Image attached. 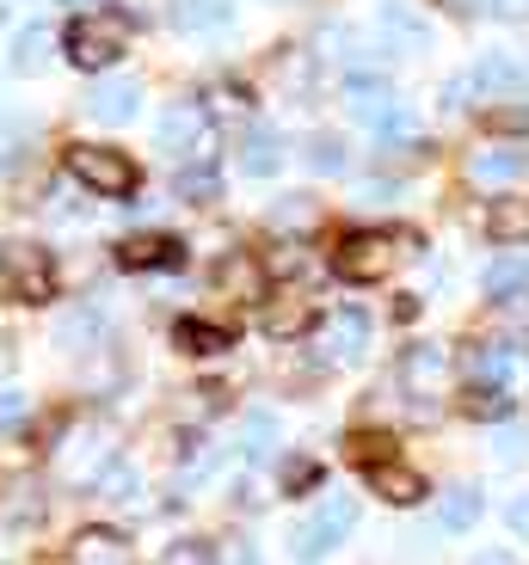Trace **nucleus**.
Listing matches in <instances>:
<instances>
[{"instance_id":"412c9836","label":"nucleus","mask_w":529,"mask_h":565,"mask_svg":"<svg viewBox=\"0 0 529 565\" xmlns=\"http://www.w3.org/2000/svg\"><path fill=\"white\" fill-rule=\"evenodd\" d=\"M172 339H179V351H191V356L229 351V332H222V326H210V320H179V326H172Z\"/></svg>"},{"instance_id":"f03ea898","label":"nucleus","mask_w":529,"mask_h":565,"mask_svg":"<svg viewBox=\"0 0 529 565\" xmlns=\"http://www.w3.org/2000/svg\"><path fill=\"white\" fill-rule=\"evenodd\" d=\"M0 289L13 301H50L56 296V265H50V253L43 246H31V241H13L7 253H0Z\"/></svg>"},{"instance_id":"5701e85b","label":"nucleus","mask_w":529,"mask_h":565,"mask_svg":"<svg viewBox=\"0 0 529 565\" xmlns=\"http://www.w3.org/2000/svg\"><path fill=\"white\" fill-rule=\"evenodd\" d=\"M345 461H358V467L394 461V437H388V430H358V437L345 443Z\"/></svg>"},{"instance_id":"6e6552de","label":"nucleus","mask_w":529,"mask_h":565,"mask_svg":"<svg viewBox=\"0 0 529 565\" xmlns=\"http://www.w3.org/2000/svg\"><path fill=\"white\" fill-rule=\"evenodd\" d=\"M437 382H444V351L437 344H406V356H401V387L413 399H431L437 394Z\"/></svg>"},{"instance_id":"a211bd4d","label":"nucleus","mask_w":529,"mask_h":565,"mask_svg":"<svg viewBox=\"0 0 529 565\" xmlns=\"http://www.w3.org/2000/svg\"><path fill=\"white\" fill-rule=\"evenodd\" d=\"M474 516H480V492H474V486H456V492H444V504H437V529H444V535H462V529H474Z\"/></svg>"},{"instance_id":"cd10ccee","label":"nucleus","mask_w":529,"mask_h":565,"mask_svg":"<svg viewBox=\"0 0 529 565\" xmlns=\"http://www.w3.org/2000/svg\"><path fill=\"white\" fill-rule=\"evenodd\" d=\"M215 191H222V179H215V172L203 167V160L179 172V198H186V203H203V198H215Z\"/></svg>"},{"instance_id":"c756f323","label":"nucleus","mask_w":529,"mask_h":565,"mask_svg":"<svg viewBox=\"0 0 529 565\" xmlns=\"http://www.w3.org/2000/svg\"><path fill=\"white\" fill-rule=\"evenodd\" d=\"M160 565H215V547L210 541H172V547L160 553Z\"/></svg>"},{"instance_id":"ddd939ff","label":"nucleus","mask_w":529,"mask_h":565,"mask_svg":"<svg viewBox=\"0 0 529 565\" xmlns=\"http://www.w3.org/2000/svg\"><path fill=\"white\" fill-rule=\"evenodd\" d=\"M74 565H129V541L117 529H81L74 535Z\"/></svg>"},{"instance_id":"b1692460","label":"nucleus","mask_w":529,"mask_h":565,"mask_svg":"<svg viewBox=\"0 0 529 565\" xmlns=\"http://www.w3.org/2000/svg\"><path fill=\"white\" fill-rule=\"evenodd\" d=\"M50 25H25L19 31V43H13V68H25V74H38L43 68V56H50Z\"/></svg>"},{"instance_id":"39448f33","label":"nucleus","mask_w":529,"mask_h":565,"mask_svg":"<svg viewBox=\"0 0 529 565\" xmlns=\"http://www.w3.org/2000/svg\"><path fill=\"white\" fill-rule=\"evenodd\" d=\"M388 265H394V241H388L382 227L345 234L339 253H332V270H339L345 282H375V277H388Z\"/></svg>"},{"instance_id":"393cba45","label":"nucleus","mask_w":529,"mask_h":565,"mask_svg":"<svg viewBox=\"0 0 529 565\" xmlns=\"http://www.w3.org/2000/svg\"><path fill=\"white\" fill-rule=\"evenodd\" d=\"M505 363H511V344H480V351H468V375L487 387L505 382Z\"/></svg>"},{"instance_id":"a878e982","label":"nucleus","mask_w":529,"mask_h":565,"mask_svg":"<svg viewBox=\"0 0 529 565\" xmlns=\"http://www.w3.org/2000/svg\"><path fill=\"white\" fill-rule=\"evenodd\" d=\"M241 437H246V455H253V461H265V455H272V443H277V418H272V412H246Z\"/></svg>"},{"instance_id":"72a5a7b5","label":"nucleus","mask_w":529,"mask_h":565,"mask_svg":"<svg viewBox=\"0 0 529 565\" xmlns=\"http://www.w3.org/2000/svg\"><path fill=\"white\" fill-rule=\"evenodd\" d=\"M315 480H320V467L308 461V455H296V461H284V486H296V492H301V486H315Z\"/></svg>"},{"instance_id":"473e14b6","label":"nucleus","mask_w":529,"mask_h":565,"mask_svg":"<svg viewBox=\"0 0 529 565\" xmlns=\"http://www.w3.org/2000/svg\"><path fill=\"white\" fill-rule=\"evenodd\" d=\"M308 160H315V172H339L345 167V141H332V136L308 141Z\"/></svg>"},{"instance_id":"c9c22d12","label":"nucleus","mask_w":529,"mask_h":565,"mask_svg":"<svg viewBox=\"0 0 529 565\" xmlns=\"http://www.w3.org/2000/svg\"><path fill=\"white\" fill-rule=\"evenodd\" d=\"M449 13H487V0H449Z\"/></svg>"},{"instance_id":"f8f14e48","label":"nucleus","mask_w":529,"mask_h":565,"mask_svg":"<svg viewBox=\"0 0 529 565\" xmlns=\"http://www.w3.org/2000/svg\"><path fill=\"white\" fill-rule=\"evenodd\" d=\"M363 473H370V486L388 498V504H419V498H425V480L401 461H375V467H363Z\"/></svg>"},{"instance_id":"f257e3e1","label":"nucleus","mask_w":529,"mask_h":565,"mask_svg":"<svg viewBox=\"0 0 529 565\" xmlns=\"http://www.w3.org/2000/svg\"><path fill=\"white\" fill-rule=\"evenodd\" d=\"M129 38H136V19L117 13V7H93V13H81L68 31H62L68 62H81V68H112V62L129 50Z\"/></svg>"},{"instance_id":"7ed1b4c3","label":"nucleus","mask_w":529,"mask_h":565,"mask_svg":"<svg viewBox=\"0 0 529 565\" xmlns=\"http://www.w3.org/2000/svg\"><path fill=\"white\" fill-rule=\"evenodd\" d=\"M68 172L93 191V198H129L136 179H142L129 154H117V148H93V141H86V148H68Z\"/></svg>"},{"instance_id":"1a4fd4ad","label":"nucleus","mask_w":529,"mask_h":565,"mask_svg":"<svg viewBox=\"0 0 529 565\" xmlns=\"http://www.w3.org/2000/svg\"><path fill=\"white\" fill-rule=\"evenodd\" d=\"M160 148H172V154H210L203 148V111L198 105H172L167 117H160Z\"/></svg>"},{"instance_id":"4be33fe9","label":"nucleus","mask_w":529,"mask_h":565,"mask_svg":"<svg viewBox=\"0 0 529 565\" xmlns=\"http://www.w3.org/2000/svg\"><path fill=\"white\" fill-rule=\"evenodd\" d=\"M468 86H480L487 99H493V93H505V99H517V86H523V74H517V62H480Z\"/></svg>"},{"instance_id":"dca6fc26","label":"nucleus","mask_w":529,"mask_h":565,"mask_svg":"<svg viewBox=\"0 0 529 565\" xmlns=\"http://www.w3.org/2000/svg\"><path fill=\"white\" fill-rule=\"evenodd\" d=\"M99 332H105V313L93 308V301H86V308H74V313H62V320H56V344H62V351H86V344L99 339Z\"/></svg>"},{"instance_id":"0eeeda50","label":"nucleus","mask_w":529,"mask_h":565,"mask_svg":"<svg viewBox=\"0 0 529 565\" xmlns=\"http://www.w3.org/2000/svg\"><path fill=\"white\" fill-rule=\"evenodd\" d=\"M86 111L99 117V124H129V117L142 111V86L136 81H99L86 93Z\"/></svg>"},{"instance_id":"aec40b11","label":"nucleus","mask_w":529,"mask_h":565,"mask_svg":"<svg viewBox=\"0 0 529 565\" xmlns=\"http://www.w3.org/2000/svg\"><path fill=\"white\" fill-rule=\"evenodd\" d=\"M480 289H487L493 301H517V296H523V258H517V253L493 258L487 277H480Z\"/></svg>"},{"instance_id":"f704fd0d","label":"nucleus","mask_w":529,"mask_h":565,"mask_svg":"<svg viewBox=\"0 0 529 565\" xmlns=\"http://www.w3.org/2000/svg\"><path fill=\"white\" fill-rule=\"evenodd\" d=\"M19 418H25V394L7 387V394H0V424H19Z\"/></svg>"},{"instance_id":"7c9ffc66","label":"nucleus","mask_w":529,"mask_h":565,"mask_svg":"<svg viewBox=\"0 0 529 565\" xmlns=\"http://www.w3.org/2000/svg\"><path fill=\"white\" fill-rule=\"evenodd\" d=\"M25 136H31L25 117H7V124H0V167H13V160L25 154Z\"/></svg>"},{"instance_id":"f3484780","label":"nucleus","mask_w":529,"mask_h":565,"mask_svg":"<svg viewBox=\"0 0 529 565\" xmlns=\"http://www.w3.org/2000/svg\"><path fill=\"white\" fill-rule=\"evenodd\" d=\"M327 344H332L339 356H363V344H370V313H358V308L332 313V326H327Z\"/></svg>"},{"instance_id":"2f4dec72","label":"nucleus","mask_w":529,"mask_h":565,"mask_svg":"<svg viewBox=\"0 0 529 565\" xmlns=\"http://www.w3.org/2000/svg\"><path fill=\"white\" fill-rule=\"evenodd\" d=\"M265 326H272L277 339H289V332H301V326H308V308H301V301H277V308L265 313Z\"/></svg>"},{"instance_id":"4c0bfd02","label":"nucleus","mask_w":529,"mask_h":565,"mask_svg":"<svg viewBox=\"0 0 529 565\" xmlns=\"http://www.w3.org/2000/svg\"><path fill=\"white\" fill-rule=\"evenodd\" d=\"M62 7H93V0H62Z\"/></svg>"},{"instance_id":"c85d7f7f","label":"nucleus","mask_w":529,"mask_h":565,"mask_svg":"<svg viewBox=\"0 0 529 565\" xmlns=\"http://www.w3.org/2000/svg\"><path fill=\"white\" fill-rule=\"evenodd\" d=\"M462 406H468V418H505V412H511V394H505V387H474Z\"/></svg>"},{"instance_id":"423d86ee","label":"nucleus","mask_w":529,"mask_h":565,"mask_svg":"<svg viewBox=\"0 0 529 565\" xmlns=\"http://www.w3.org/2000/svg\"><path fill=\"white\" fill-rule=\"evenodd\" d=\"M117 265H129V270H179L186 265V246L172 241V234H136V241L117 246Z\"/></svg>"},{"instance_id":"4468645a","label":"nucleus","mask_w":529,"mask_h":565,"mask_svg":"<svg viewBox=\"0 0 529 565\" xmlns=\"http://www.w3.org/2000/svg\"><path fill=\"white\" fill-rule=\"evenodd\" d=\"M277 167H284V141H277L272 129H246L241 136V172L246 179H272Z\"/></svg>"},{"instance_id":"2eb2a0df","label":"nucleus","mask_w":529,"mask_h":565,"mask_svg":"<svg viewBox=\"0 0 529 565\" xmlns=\"http://www.w3.org/2000/svg\"><path fill=\"white\" fill-rule=\"evenodd\" d=\"M487 234H493L499 246H523V241H529V203H523V198H499V203L487 210Z\"/></svg>"},{"instance_id":"9d476101","label":"nucleus","mask_w":529,"mask_h":565,"mask_svg":"<svg viewBox=\"0 0 529 565\" xmlns=\"http://www.w3.org/2000/svg\"><path fill=\"white\" fill-rule=\"evenodd\" d=\"M468 179L474 184H517L523 179V148H517V141H505V148H480V154L468 160Z\"/></svg>"},{"instance_id":"bb28decb","label":"nucleus","mask_w":529,"mask_h":565,"mask_svg":"<svg viewBox=\"0 0 529 565\" xmlns=\"http://www.w3.org/2000/svg\"><path fill=\"white\" fill-rule=\"evenodd\" d=\"M382 31H388V38H401L406 50H425V25H419V19L406 13V7H394V0L382 7Z\"/></svg>"},{"instance_id":"e433bc0d","label":"nucleus","mask_w":529,"mask_h":565,"mask_svg":"<svg viewBox=\"0 0 529 565\" xmlns=\"http://www.w3.org/2000/svg\"><path fill=\"white\" fill-rule=\"evenodd\" d=\"M234 565H258V547H253V541H241V553H234Z\"/></svg>"},{"instance_id":"9b49d317","label":"nucleus","mask_w":529,"mask_h":565,"mask_svg":"<svg viewBox=\"0 0 529 565\" xmlns=\"http://www.w3.org/2000/svg\"><path fill=\"white\" fill-rule=\"evenodd\" d=\"M215 289H222L229 301H258V296H265V270H258L253 258L229 253L222 265H215Z\"/></svg>"},{"instance_id":"6ab92c4d","label":"nucleus","mask_w":529,"mask_h":565,"mask_svg":"<svg viewBox=\"0 0 529 565\" xmlns=\"http://www.w3.org/2000/svg\"><path fill=\"white\" fill-rule=\"evenodd\" d=\"M229 13H234V0H179V7H172V19L186 31H222Z\"/></svg>"},{"instance_id":"20e7f679","label":"nucleus","mask_w":529,"mask_h":565,"mask_svg":"<svg viewBox=\"0 0 529 565\" xmlns=\"http://www.w3.org/2000/svg\"><path fill=\"white\" fill-rule=\"evenodd\" d=\"M351 523H358V504H351V498H327V504H320L315 516L296 529V565L327 559V553L351 535Z\"/></svg>"}]
</instances>
